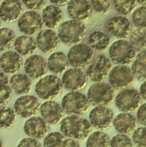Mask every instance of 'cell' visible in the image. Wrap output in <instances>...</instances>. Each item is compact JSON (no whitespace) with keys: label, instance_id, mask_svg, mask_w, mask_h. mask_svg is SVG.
<instances>
[{"label":"cell","instance_id":"obj_1","mask_svg":"<svg viewBox=\"0 0 146 147\" xmlns=\"http://www.w3.org/2000/svg\"><path fill=\"white\" fill-rule=\"evenodd\" d=\"M92 127L88 120L79 116L69 115L61 122L60 130L65 137L76 140H84L92 133Z\"/></svg>","mask_w":146,"mask_h":147},{"label":"cell","instance_id":"obj_2","mask_svg":"<svg viewBox=\"0 0 146 147\" xmlns=\"http://www.w3.org/2000/svg\"><path fill=\"white\" fill-rule=\"evenodd\" d=\"M57 34L60 41L64 45L73 46L85 40L87 31L83 22L72 20L61 23L59 26Z\"/></svg>","mask_w":146,"mask_h":147},{"label":"cell","instance_id":"obj_3","mask_svg":"<svg viewBox=\"0 0 146 147\" xmlns=\"http://www.w3.org/2000/svg\"><path fill=\"white\" fill-rule=\"evenodd\" d=\"M63 88L60 78L54 74H50L40 78L35 84V91L39 98L48 101L59 96Z\"/></svg>","mask_w":146,"mask_h":147},{"label":"cell","instance_id":"obj_4","mask_svg":"<svg viewBox=\"0 0 146 147\" xmlns=\"http://www.w3.org/2000/svg\"><path fill=\"white\" fill-rule=\"evenodd\" d=\"M87 97L79 91H72L66 94L61 100L64 112L69 115L81 116L87 113L90 106Z\"/></svg>","mask_w":146,"mask_h":147},{"label":"cell","instance_id":"obj_5","mask_svg":"<svg viewBox=\"0 0 146 147\" xmlns=\"http://www.w3.org/2000/svg\"><path fill=\"white\" fill-rule=\"evenodd\" d=\"M110 60L119 65H127L134 62L136 51L129 41L120 39L115 41L108 51Z\"/></svg>","mask_w":146,"mask_h":147},{"label":"cell","instance_id":"obj_6","mask_svg":"<svg viewBox=\"0 0 146 147\" xmlns=\"http://www.w3.org/2000/svg\"><path fill=\"white\" fill-rule=\"evenodd\" d=\"M87 97L90 104L94 106H106L113 102L115 91L110 84L98 82L89 86Z\"/></svg>","mask_w":146,"mask_h":147},{"label":"cell","instance_id":"obj_7","mask_svg":"<svg viewBox=\"0 0 146 147\" xmlns=\"http://www.w3.org/2000/svg\"><path fill=\"white\" fill-rule=\"evenodd\" d=\"M112 67L109 57L103 54L99 55L92 59L87 69L86 75L93 82H102L107 77Z\"/></svg>","mask_w":146,"mask_h":147},{"label":"cell","instance_id":"obj_8","mask_svg":"<svg viewBox=\"0 0 146 147\" xmlns=\"http://www.w3.org/2000/svg\"><path fill=\"white\" fill-rule=\"evenodd\" d=\"M141 100L139 92L136 89L127 88L121 91L116 96L115 105L123 113H132L138 109Z\"/></svg>","mask_w":146,"mask_h":147},{"label":"cell","instance_id":"obj_9","mask_svg":"<svg viewBox=\"0 0 146 147\" xmlns=\"http://www.w3.org/2000/svg\"><path fill=\"white\" fill-rule=\"evenodd\" d=\"M93 57V49L87 45L81 43L73 46L67 55L69 65L73 68L80 69L88 66Z\"/></svg>","mask_w":146,"mask_h":147},{"label":"cell","instance_id":"obj_10","mask_svg":"<svg viewBox=\"0 0 146 147\" xmlns=\"http://www.w3.org/2000/svg\"><path fill=\"white\" fill-rule=\"evenodd\" d=\"M41 103L39 98L34 95L21 96L15 101L14 110L16 114L23 118H29L40 111Z\"/></svg>","mask_w":146,"mask_h":147},{"label":"cell","instance_id":"obj_11","mask_svg":"<svg viewBox=\"0 0 146 147\" xmlns=\"http://www.w3.org/2000/svg\"><path fill=\"white\" fill-rule=\"evenodd\" d=\"M43 22L40 14L33 10L22 14L18 20L19 31L25 35L32 36L37 34L43 26Z\"/></svg>","mask_w":146,"mask_h":147},{"label":"cell","instance_id":"obj_12","mask_svg":"<svg viewBox=\"0 0 146 147\" xmlns=\"http://www.w3.org/2000/svg\"><path fill=\"white\" fill-rule=\"evenodd\" d=\"M134 80L132 70L127 65H118L109 74L108 81L111 86L117 90H123L130 86Z\"/></svg>","mask_w":146,"mask_h":147},{"label":"cell","instance_id":"obj_13","mask_svg":"<svg viewBox=\"0 0 146 147\" xmlns=\"http://www.w3.org/2000/svg\"><path fill=\"white\" fill-rule=\"evenodd\" d=\"M89 122L97 130L104 131L110 128L114 120V113L106 106H96L89 114Z\"/></svg>","mask_w":146,"mask_h":147},{"label":"cell","instance_id":"obj_14","mask_svg":"<svg viewBox=\"0 0 146 147\" xmlns=\"http://www.w3.org/2000/svg\"><path fill=\"white\" fill-rule=\"evenodd\" d=\"M108 32L112 36L120 39L130 37L133 32V25L127 17L115 16L110 18L106 24Z\"/></svg>","mask_w":146,"mask_h":147},{"label":"cell","instance_id":"obj_15","mask_svg":"<svg viewBox=\"0 0 146 147\" xmlns=\"http://www.w3.org/2000/svg\"><path fill=\"white\" fill-rule=\"evenodd\" d=\"M25 74L31 79H38L45 76L47 72V61L42 56L33 54L27 57L23 63Z\"/></svg>","mask_w":146,"mask_h":147},{"label":"cell","instance_id":"obj_16","mask_svg":"<svg viewBox=\"0 0 146 147\" xmlns=\"http://www.w3.org/2000/svg\"><path fill=\"white\" fill-rule=\"evenodd\" d=\"M37 47L41 52L50 54L59 47L60 40L58 34L51 29L41 30L36 37Z\"/></svg>","mask_w":146,"mask_h":147},{"label":"cell","instance_id":"obj_17","mask_svg":"<svg viewBox=\"0 0 146 147\" xmlns=\"http://www.w3.org/2000/svg\"><path fill=\"white\" fill-rule=\"evenodd\" d=\"M61 81L63 86L68 90L78 91L86 86L87 77L81 70L73 68L63 74Z\"/></svg>","mask_w":146,"mask_h":147},{"label":"cell","instance_id":"obj_18","mask_svg":"<svg viewBox=\"0 0 146 147\" xmlns=\"http://www.w3.org/2000/svg\"><path fill=\"white\" fill-rule=\"evenodd\" d=\"M49 129V124L40 117L28 118L23 126L25 134L29 137L38 140L45 138L48 134Z\"/></svg>","mask_w":146,"mask_h":147},{"label":"cell","instance_id":"obj_19","mask_svg":"<svg viewBox=\"0 0 146 147\" xmlns=\"http://www.w3.org/2000/svg\"><path fill=\"white\" fill-rule=\"evenodd\" d=\"M42 117L50 125L61 123L65 115L61 105L53 100H48L41 105L40 109Z\"/></svg>","mask_w":146,"mask_h":147},{"label":"cell","instance_id":"obj_20","mask_svg":"<svg viewBox=\"0 0 146 147\" xmlns=\"http://www.w3.org/2000/svg\"><path fill=\"white\" fill-rule=\"evenodd\" d=\"M67 11L72 20L83 22L91 17L93 9L88 0H71L68 3Z\"/></svg>","mask_w":146,"mask_h":147},{"label":"cell","instance_id":"obj_21","mask_svg":"<svg viewBox=\"0 0 146 147\" xmlns=\"http://www.w3.org/2000/svg\"><path fill=\"white\" fill-rule=\"evenodd\" d=\"M23 11L20 0H3L0 6V19L6 23H14L19 20Z\"/></svg>","mask_w":146,"mask_h":147},{"label":"cell","instance_id":"obj_22","mask_svg":"<svg viewBox=\"0 0 146 147\" xmlns=\"http://www.w3.org/2000/svg\"><path fill=\"white\" fill-rule=\"evenodd\" d=\"M22 57L14 51L4 52L0 57V68L4 74L14 75L23 67Z\"/></svg>","mask_w":146,"mask_h":147},{"label":"cell","instance_id":"obj_23","mask_svg":"<svg viewBox=\"0 0 146 147\" xmlns=\"http://www.w3.org/2000/svg\"><path fill=\"white\" fill-rule=\"evenodd\" d=\"M114 127L120 134L128 135L132 134L137 128L138 122L135 116L130 113L118 114L113 123Z\"/></svg>","mask_w":146,"mask_h":147},{"label":"cell","instance_id":"obj_24","mask_svg":"<svg viewBox=\"0 0 146 147\" xmlns=\"http://www.w3.org/2000/svg\"><path fill=\"white\" fill-rule=\"evenodd\" d=\"M46 61L48 70L56 76L62 75L69 67L67 56L63 52L53 53L50 54Z\"/></svg>","mask_w":146,"mask_h":147},{"label":"cell","instance_id":"obj_25","mask_svg":"<svg viewBox=\"0 0 146 147\" xmlns=\"http://www.w3.org/2000/svg\"><path fill=\"white\" fill-rule=\"evenodd\" d=\"M42 19L46 27L54 29L62 23L64 20V13L59 7L55 5L46 6L42 11Z\"/></svg>","mask_w":146,"mask_h":147},{"label":"cell","instance_id":"obj_26","mask_svg":"<svg viewBox=\"0 0 146 147\" xmlns=\"http://www.w3.org/2000/svg\"><path fill=\"white\" fill-rule=\"evenodd\" d=\"M14 47L15 51L23 57L34 54L38 49L36 40L32 36L25 35L16 38Z\"/></svg>","mask_w":146,"mask_h":147},{"label":"cell","instance_id":"obj_27","mask_svg":"<svg viewBox=\"0 0 146 147\" xmlns=\"http://www.w3.org/2000/svg\"><path fill=\"white\" fill-rule=\"evenodd\" d=\"M9 84L12 91L19 96L28 94L32 90V79L25 74L16 73L9 80Z\"/></svg>","mask_w":146,"mask_h":147},{"label":"cell","instance_id":"obj_28","mask_svg":"<svg viewBox=\"0 0 146 147\" xmlns=\"http://www.w3.org/2000/svg\"><path fill=\"white\" fill-rule=\"evenodd\" d=\"M89 44L93 50L103 51L108 47L111 43V38L107 34L101 31L91 33L88 39Z\"/></svg>","mask_w":146,"mask_h":147},{"label":"cell","instance_id":"obj_29","mask_svg":"<svg viewBox=\"0 0 146 147\" xmlns=\"http://www.w3.org/2000/svg\"><path fill=\"white\" fill-rule=\"evenodd\" d=\"M132 65L134 77L141 81H146V51L140 53Z\"/></svg>","mask_w":146,"mask_h":147},{"label":"cell","instance_id":"obj_30","mask_svg":"<svg viewBox=\"0 0 146 147\" xmlns=\"http://www.w3.org/2000/svg\"><path fill=\"white\" fill-rule=\"evenodd\" d=\"M13 91L7 74L0 71V106L5 105L11 100Z\"/></svg>","mask_w":146,"mask_h":147},{"label":"cell","instance_id":"obj_31","mask_svg":"<svg viewBox=\"0 0 146 147\" xmlns=\"http://www.w3.org/2000/svg\"><path fill=\"white\" fill-rule=\"evenodd\" d=\"M86 142V147H109L110 139L106 133L96 131L90 134Z\"/></svg>","mask_w":146,"mask_h":147},{"label":"cell","instance_id":"obj_32","mask_svg":"<svg viewBox=\"0 0 146 147\" xmlns=\"http://www.w3.org/2000/svg\"><path fill=\"white\" fill-rule=\"evenodd\" d=\"M15 39V34L12 29L0 28V52L10 51L14 47Z\"/></svg>","mask_w":146,"mask_h":147},{"label":"cell","instance_id":"obj_33","mask_svg":"<svg viewBox=\"0 0 146 147\" xmlns=\"http://www.w3.org/2000/svg\"><path fill=\"white\" fill-rule=\"evenodd\" d=\"M16 121V114L14 109L7 106L0 107V129L10 128Z\"/></svg>","mask_w":146,"mask_h":147},{"label":"cell","instance_id":"obj_34","mask_svg":"<svg viewBox=\"0 0 146 147\" xmlns=\"http://www.w3.org/2000/svg\"><path fill=\"white\" fill-rule=\"evenodd\" d=\"M130 43L138 52L146 51V29H138L132 32L130 36Z\"/></svg>","mask_w":146,"mask_h":147},{"label":"cell","instance_id":"obj_35","mask_svg":"<svg viewBox=\"0 0 146 147\" xmlns=\"http://www.w3.org/2000/svg\"><path fill=\"white\" fill-rule=\"evenodd\" d=\"M113 3L116 11L124 16L132 13L136 5L135 0H113Z\"/></svg>","mask_w":146,"mask_h":147},{"label":"cell","instance_id":"obj_36","mask_svg":"<svg viewBox=\"0 0 146 147\" xmlns=\"http://www.w3.org/2000/svg\"><path fill=\"white\" fill-rule=\"evenodd\" d=\"M65 138L61 133L52 132L44 138L43 147H61Z\"/></svg>","mask_w":146,"mask_h":147},{"label":"cell","instance_id":"obj_37","mask_svg":"<svg viewBox=\"0 0 146 147\" xmlns=\"http://www.w3.org/2000/svg\"><path fill=\"white\" fill-rule=\"evenodd\" d=\"M132 23L138 29L146 28V7L142 6L136 9L132 15Z\"/></svg>","mask_w":146,"mask_h":147},{"label":"cell","instance_id":"obj_38","mask_svg":"<svg viewBox=\"0 0 146 147\" xmlns=\"http://www.w3.org/2000/svg\"><path fill=\"white\" fill-rule=\"evenodd\" d=\"M110 147H134V143L127 135L119 134L112 137L110 140Z\"/></svg>","mask_w":146,"mask_h":147},{"label":"cell","instance_id":"obj_39","mask_svg":"<svg viewBox=\"0 0 146 147\" xmlns=\"http://www.w3.org/2000/svg\"><path fill=\"white\" fill-rule=\"evenodd\" d=\"M92 9L96 13L104 14L108 12L112 6V0H91Z\"/></svg>","mask_w":146,"mask_h":147},{"label":"cell","instance_id":"obj_40","mask_svg":"<svg viewBox=\"0 0 146 147\" xmlns=\"http://www.w3.org/2000/svg\"><path fill=\"white\" fill-rule=\"evenodd\" d=\"M134 144L138 147H146V127H141L136 129L132 138Z\"/></svg>","mask_w":146,"mask_h":147},{"label":"cell","instance_id":"obj_41","mask_svg":"<svg viewBox=\"0 0 146 147\" xmlns=\"http://www.w3.org/2000/svg\"><path fill=\"white\" fill-rule=\"evenodd\" d=\"M48 0H22L23 3L28 9L35 11L42 9Z\"/></svg>","mask_w":146,"mask_h":147},{"label":"cell","instance_id":"obj_42","mask_svg":"<svg viewBox=\"0 0 146 147\" xmlns=\"http://www.w3.org/2000/svg\"><path fill=\"white\" fill-rule=\"evenodd\" d=\"M16 147H43L38 140L30 138H23L21 140Z\"/></svg>","mask_w":146,"mask_h":147},{"label":"cell","instance_id":"obj_43","mask_svg":"<svg viewBox=\"0 0 146 147\" xmlns=\"http://www.w3.org/2000/svg\"><path fill=\"white\" fill-rule=\"evenodd\" d=\"M146 103L139 106L137 113V118L138 122L144 127L146 126Z\"/></svg>","mask_w":146,"mask_h":147},{"label":"cell","instance_id":"obj_44","mask_svg":"<svg viewBox=\"0 0 146 147\" xmlns=\"http://www.w3.org/2000/svg\"><path fill=\"white\" fill-rule=\"evenodd\" d=\"M61 147H80V145L76 140L72 138H65Z\"/></svg>","mask_w":146,"mask_h":147},{"label":"cell","instance_id":"obj_45","mask_svg":"<svg viewBox=\"0 0 146 147\" xmlns=\"http://www.w3.org/2000/svg\"><path fill=\"white\" fill-rule=\"evenodd\" d=\"M71 0H49L53 5L57 7H63L67 4Z\"/></svg>","mask_w":146,"mask_h":147},{"label":"cell","instance_id":"obj_46","mask_svg":"<svg viewBox=\"0 0 146 147\" xmlns=\"http://www.w3.org/2000/svg\"><path fill=\"white\" fill-rule=\"evenodd\" d=\"M139 93L141 97L144 100H146V81H144L141 85Z\"/></svg>","mask_w":146,"mask_h":147},{"label":"cell","instance_id":"obj_47","mask_svg":"<svg viewBox=\"0 0 146 147\" xmlns=\"http://www.w3.org/2000/svg\"><path fill=\"white\" fill-rule=\"evenodd\" d=\"M135 1L139 4L143 6H145L146 5V0H135Z\"/></svg>","mask_w":146,"mask_h":147},{"label":"cell","instance_id":"obj_48","mask_svg":"<svg viewBox=\"0 0 146 147\" xmlns=\"http://www.w3.org/2000/svg\"><path fill=\"white\" fill-rule=\"evenodd\" d=\"M0 147H3V143L1 140H0Z\"/></svg>","mask_w":146,"mask_h":147},{"label":"cell","instance_id":"obj_49","mask_svg":"<svg viewBox=\"0 0 146 147\" xmlns=\"http://www.w3.org/2000/svg\"><path fill=\"white\" fill-rule=\"evenodd\" d=\"M3 0H0V6H1V4L2 3L3 1Z\"/></svg>","mask_w":146,"mask_h":147},{"label":"cell","instance_id":"obj_50","mask_svg":"<svg viewBox=\"0 0 146 147\" xmlns=\"http://www.w3.org/2000/svg\"><path fill=\"white\" fill-rule=\"evenodd\" d=\"M1 19H0V26H1Z\"/></svg>","mask_w":146,"mask_h":147}]
</instances>
